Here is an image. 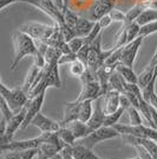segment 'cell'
Returning a JSON list of instances; mask_svg holds the SVG:
<instances>
[{
    "label": "cell",
    "mask_w": 157,
    "mask_h": 159,
    "mask_svg": "<svg viewBox=\"0 0 157 159\" xmlns=\"http://www.w3.org/2000/svg\"><path fill=\"white\" fill-rule=\"evenodd\" d=\"M86 69H87V66L84 62L79 61L78 58L70 64V73H71V75L74 76V77H78V79H80L83 76V74L86 71Z\"/></svg>",
    "instance_id": "cell-28"
},
{
    "label": "cell",
    "mask_w": 157,
    "mask_h": 159,
    "mask_svg": "<svg viewBox=\"0 0 157 159\" xmlns=\"http://www.w3.org/2000/svg\"><path fill=\"white\" fill-rule=\"evenodd\" d=\"M109 16L111 17L112 21H119V23H123V24H124L125 13H123L122 11H119V10H117V8H115V7H113L111 11H110Z\"/></svg>",
    "instance_id": "cell-38"
},
{
    "label": "cell",
    "mask_w": 157,
    "mask_h": 159,
    "mask_svg": "<svg viewBox=\"0 0 157 159\" xmlns=\"http://www.w3.org/2000/svg\"><path fill=\"white\" fill-rule=\"evenodd\" d=\"M0 94L1 98L7 102V105L11 107L14 113L19 112L21 108L27 105L30 101L28 95L25 93L23 87L20 88H8L4 84V82H0Z\"/></svg>",
    "instance_id": "cell-2"
},
{
    "label": "cell",
    "mask_w": 157,
    "mask_h": 159,
    "mask_svg": "<svg viewBox=\"0 0 157 159\" xmlns=\"http://www.w3.org/2000/svg\"><path fill=\"white\" fill-rule=\"evenodd\" d=\"M157 20V10L156 8H145L142 13L139 14L136 23L141 26H144L146 24H150L152 21Z\"/></svg>",
    "instance_id": "cell-25"
},
{
    "label": "cell",
    "mask_w": 157,
    "mask_h": 159,
    "mask_svg": "<svg viewBox=\"0 0 157 159\" xmlns=\"http://www.w3.org/2000/svg\"><path fill=\"white\" fill-rule=\"evenodd\" d=\"M95 24H96V21H92L89 18H80L79 17L78 21H77L76 26L73 29L74 36L76 37H82V38L86 37L90 33V31L93 29Z\"/></svg>",
    "instance_id": "cell-19"
},
{
    "label": "cell",
    "mask_w": 157,
    "mask_h": 159,
    "mask_svg": "<svg viewBox=\"0 0 157 159\" xmlns=\"http://www.w3.org/2000/svg\"><path fill=\"white\" fill-rule=\"evenodd\" d=\"M131 106H132V105H131L129 98H128L125 94H121V107H122V108H124L125 111H126V109Z\"/></svg>",
    "instance_id": "cell-43"
},
{
    "label": "cell",
    "mask_w": 157,
    "mask_h": 159,
    "mask_svg": "<svg viewBox=\"0 0 157 159\" xmlns=\"http://www.w3.org/2000/svg\"><path fill=\"white\" fill-rule=\"evenodd\" d=\"M20 2L30 4L32 6L39 8L40 11H43L45 14H47L50 18H52L54 20V23L58 24L59 26L65 24L62 10L54 4L53 0H21Z\"/></svg>",
    "instance_id": "cell-6"
},
{
    "label": "cell",
    "mask_w": 157,
    "mask_h": 159,
    "mask_svg": "<svg viewBox=\"0 0 157 159\" xmlns=\"http://www.w3.org/2000/svg\"><path fill=\"white\" fill-rule=\"evenodd\" d=\"M121 135H130L136 138H148L157 141V129L154 127L145 126L143 124L141 125H130V124H116L115 126Z\"/></svg>",
    "instance_id": "cell-4"
},
{
    "label": "cell",
    "mask_w": 157,
    "mask_h": 159,
    "mask_svg": "<svg viewBox=\"0 0 157 159\" xmlns=\"http://www.w3.org/2000/svg\"><path fill=\"white\" fill-rule=\"evenodd\" d=\"M15 2H20V0H0V10H5V7Z\"/></svg>",
    "instance_id": "cell-44"
},
{
    "label": "cell",
    "mask_w": 157,
    "mask_h": 159,
    "mask_svg": "<svg viewBox=\"0 0 157 159\" xmlns=\"http://www.w3.org/2000/svg\"><path fill=\"white\" fill-rule=\"evenodd\" d=\"M111 23H112V19H111V17H110L109 14H105L104 17H102V18L98 20V24L100 25V27H102V29L108 27L110 24H111Z\"/></svg>",
    "instance_id": "cell-42"
},
{
    "label": "cell",
    "mask_w": 157,
    "mask_h": 159,
    "mask_svg": "<svg viewBox=\"0 0 157 159\" xmlns=\"http://www.w3.org/2000/svg\"><path fill=\"white\" fill-rule=\"evenodd\" d=\"M0 112H1V116H2V118H5V119L7 120V122L12 119V118H13V115L15 114V113L11 109V107L7 105L6 101L2 99V98H1V100H0Z\"/></svg>",
    "instance_id": "cell-33"
},
{
    "label": "cell",
    "mask_w": 157,
    "mask_h": 159,
    "mask_svg": "<svg viewBox=\"0 0 157 159\" xmlns=\"http://www.w3.org/2000/svg\"><path fill=\"white\" fill-rule=\"evenodd\" d=\"M27 106L21 108L19 112H17L13 115V118L7 122L6 132L4 135H1V144H7L10 141H12L15 132L23 127V124L25 121V116H26Z\"/></svg>",
    "instance_id": "cell-7"
},
{
    "label": "cell",
    "mask_w": 157,
    "mask_h": 159,
    "mask_svg": "<svg viewBox=\"0 0 157 159\" xmlns=\"http://www.w3.org/2000/svg\"><path fill=\"white\" fill-rule=\"evenodd\" d=\"M39 153V148H31V150H26V151H21V159H34L38 157Z\"/></svg>",
    "instance_id": "cell-40"
},
{
    "label": "cell",
    "mask_w": 157,
    "mask_h": 159,
    "mask_svg": "<svg viewBox=\"0 0 157 159\" xmlns=\"http://www.w3.org/2000/svg\"><path fill=\"white\" fill-rule=\"evenodd\" d=\"M1 159H21V152H19V151H6V152H2Z\"/></svg>",
    "instance_id": "cell-41"
},
{
    "label": "cell",
    "mask_w": 157,
    "mask_h": 159,
    "mask_svg": "<svg viewBox=\"0 0 157 159\" xmlns=\"http://www.w3.org/2000/svg\"><path fill=\"white\" fill-rule=\"evenodd\" d=\"M119 135L121 134H119V132H118L115 127L102 126L99 127V128H97V129H95V131H92L89 135H86L85 138L77 140V144H80V145H84L86 147L93 148L95 145H97L98 143L117 138Z\"/></svg>",
    "instance_id": "cell-3"
},
{
    "label": "cell",
    "mask_w": 157,
    "mask_h": 159,
    "mask_svg": "<svg viewBox=\"0 0 157 159\" xmlns=\"http://www.w3.org/2000/svg\"><path fill=\"white\" fill-rule=\"evenodd\" d=\"M115 0H95L89 11V19L92 21H98L105 14H109L113 8Z\"/></svg>",
    "instance_id": "cell-10"
},
{
    "label": "cell",
    "mask_w": 157,
    "mask_h": 159,
    "mask_svg": "<svg viewBox=\"0 0 157 159\" xmlns=\"http://www.w3.org/2000/svg\"><path fill=\"white\" fill-rule=\"evenodd\" d=\"M44 86L47 89L49 87H62V81L59 76V63L53 62L45 66V79H44Z\"/></svg>",
    "instance_id": "cell-14"
},
{
    "label": "cell",
    "mask_w": 157,
    "mask_h": 159,
    "mask_svg": "<svg viewBox=\"0 0 157 159\" xmlns=\"http://www.w3.org/2000/svg\"><path fill=\"white\" fill-rule=\"evenodd\" d=\"M72 154L74 159H102L93 152V148L86 147L80 144L72 146Z\"/></svg>",
    "instance_id": "cell-21"
},
{
    "label": "cell",
    "mask_w": 157,
    "mask_h": 159,
    "mask_svg": "<svg viewBox=\"0 0 157 159\" xmlns=\"http://www.w3.org/2000/svg\"><path fill=\"white\" fill-rule=\"evenodd\" d=\"M93 101L86 100L83 102H79V111H78V120L83 122H87L93 113Z\"/></svg>",
    "instance_id": "cell-23"
},
{
    "label": "cell",
    "mask_w": 157,
    "mask_h": 159,
    "mask_svg": "<svg viewBox=\"0 0 157 159\" xmlns=\"http://www.w3.org/2000/svg\"><path fill=\"white\" fill-rule=\"evenodd\" d=\"M63 16H64V21H65V24L73 31V29L76 26L79 17L74 13V12H72L71 10H69L67 6H65V8L63 10Z\"/></svg>",
    "instance_id": "cell-29"
},
{
    "label": "cell",
    "mask_w": 157,
    "mask_h": 159,
    "mask_svg": "<svg viewBox=\"0 0 157 159\" xmlns=\"http://www.w3.org/2000/svg\"><path fill=\"white\" fill-rule=\"evenodd\" d=\"M157 32V20L152 21L150 24H146L144 26H141V31H139V37H148L152 33Z\"/></svg>",
    "instance_id": "cell-34"
},
{
    "label": "cell",
    "mask_w": 157,
    "mask_h": 159,
    "mask_svg": "<svg viewBox=\"0 0 157 159\" xmlns=\"http://www.w3.org/2000/svg\"><path fill=\"white\" fill-rule=\"evenodd\" d=\"M89 52H90V45L84 44V47L82 48L77 52V58L82 62H84L86 66H87V57H89Z\"/></svg>",
    "instance_id": "cell-39"
},
{
    "label": "cell",
    "mask_w": 157,
    "mask_h": 159,
    "mask_svg": "<svg viewBox=\"0 0 157 159\" xmlns=\"http://www.w3.org/2000/svg\"><path fill=\"white\" fill-rule=\"evenodd\" d=\"M106 118L104 109H103V96L95 100V107H93V113L90 120L86 122L92 131L97 129L99 127L104 126V121Z\"/></svg>",
    "instance_id": "cell-13"
},
{
    "label": "cell",
    "mask_w": 157,
    "mask_h": 159,
    "mask_svg": "<svg viewBox=\"0 0 157 159\" xmlns=\"http://www.w3.org/2000/svg\"><path fill=\"white\" fill-rule=\"evenodd\" d=\"M76 60H77V53H73V52L63 53V55L60 56V58H59L58 63H59V66H63V64H71L72 62H74Z\"/></svg>",
    "instance_id": "cell-37"
},
{
    "label": "cell",
    "mask_w": 157,
    "mask_h": 159,
    "mask_svg": "<svg viewBox=\"0 0 157 159\" xmlns=\"http://www.w3.org/2000/svg\"><path fill=\"white\" fill-rule=\"evenodd\" d=\"M65 127L71 129L77 140H80V139H83V138H85L86 135H89V134L92 132V129L90 128V126H89L86 122H83V121H80V120L71 121V122H69L67 125H65Z\"/></svg>",
    "instance_id": "cell-16"
},
{
    "label": "cell",
    "mask_w": 157,
    "mask_h": 159,
    "mask_svg": "<svg viewBox=\"0 0 157 159\" xmlns=\"http://www.w3.org/2000/svg\"><path fill=\"white\" fill-rule=\"evenodd\" d=\"M102 96H103V94H102L100 83L98 81H93V82H89V83H83L79 96L74 101L76 102H83L86 100L95 101V100L102 98Z\"/></svg>",
    "instance_id": "cell-11"
},
{
    "label": "cell",
    "mask_w": 157,
    "mask_h": 159,
    "mask_svg": "<svg viewBox=\"0 0 157 159\" xmlns=\"http://www.w3.org/2000/svg\"><path fill=\"white\" fill-rule=\"evenodd\" d=\"M144 40V37H137L136 39H134L132 42L128 43L126 45L122 48V56H121V63H123L125 66H134L136 56L138 53V50L142 45Z\"/></svg>",
    "instance_id": "cell-8"
},
{
    "label": "cell",
    "mask_w": 157,
    "mask_h": 159,
    "mask_svg": "<svg viewBox=\"0 0 157 159\" xmlns=\"http://www.w3.org/2000/svg\"><path fill=\"white\" fill-rule=\"evenodd\" d=\"M102 30H103V29L100 27V25L98 24V21H96V24H95L93 29L90 31V33H89L86 37H84V42H85V44L90 45L92 42H93V40L96 39L99 34H100V31H102Z\"/></svg>",
    "instance_id": "cell-35"
},
{
    "label": "cell",
    "mask_w": 157,
    "mask_h": 159,
    "mask_svg": "<svg viewBox=\"0 0 157 159\" xmlns=\"http://www.w3.org/2000/svg\"><path fill=\"white\" fill-rule=\"evenodd\" d=\"M67 44H69V47H70L71 52L77 53L82 48L84 47L85 42H84V38H82V37H74V38H72L70 42H67Z\"/></svg>",
    "instance_id": "cell-36"
},
{
    "label": "cell",
    "mask_w": 157,
    "mask_h": 159,
    "mask_svg": "<svg viewBox=\"0 0 157 159\" xmlns=\"http://www.w3.org/2000/svg\"><path fill=\"white\" fill-rule=\"evenodd\" d=\"M154 77L157 79V63H156V66H155V74H154Z\"/></svg>",
    "instance_id": "cell-46"
},
{
    "label": "cell",
    "mask_w": 157,
    "mask_h": 159,
    "mask_svg": "<svg viewBox=\"0 0 157 159\" xmlns=\"http://www.w3.org/2000/svg\"><path fill=\"white\" fill-rule=\"evenodd\" d=\"M125 112H128V115H129V124L130 125H134V126H136V125H141L142 124V116H141V112L138 111L136 107L131 106L129 107Z\"/></svg>",
    "instance_id": "cell-31"
},
{
    "label": "cell",
    "mask_w": 157,
    "mask_h": 159,
    "mask_svg": "<svg viewBox=\"0 0 157 159\" xmlns=\"http://www.w3.org/2000/svg\"><path fill=\"white\" fill-rule=\"evenodd\" d=\"M126 26V36H128V42L130 43L134 39L139 37V31H141V25L136 21L130 23V24H124Z\"/></svg>",
    "instance_id": "cell-30"
},
{
    "label": "cell",
    "mask_w": 157,
    "mask_h": 159,
    "mask_svg": "<svg viewBox=\"0 0 157 159\" xmlns=\"http://www.w3.org/2000/svg\"><path fill=\"white\" fill-rule=\"evenodd\" d=\"M31 125H33L34 127H37L38 129H40L41 133H51V132H58L59 129L62 128L60 122H57L54 120L50 119L45 116L44 114L38 113L36 115V118L32 120Z\"/></svg>",
    "instance_id": "cell-12"
},
{
    "label": "cell",
    "mask_w": 157,
    "mask_h": 159,
    "mask_svg": "<svg viewBox=\"0 0 157 159\" xmlns=\"http://www.w3.org/2000/svg\"><path fill=\"white\" fill-rule=\"evenodd\" d=\"M45 93L46 90L41 92L39 95L34 96L33 99H30V101L27 102V112H26V116H25V121L23 124V129H25L28 125H31L32 120L36 118V115L40 113V109L43 107V103H44V100H45Z\"/></svg>",
    "instance_id": "cell-9"
},
{
    "label": "cell",
    "mask_w": 157,
    "mask_h": 159,
    "mask_svg": "<svg viewBox=\"0 0 157 159\" xmlns=\"http://www.w3.org/2000/svg\"><path fill=\"white\" fill-rule=\"evenodd\" d=\"M57 133H58L59 139L62 140L65 145L74 146L77 144V139H76L74 134L72 133V131L70 128H67V127H65V126H62V128H60Z\"/></svg>",
    "instance_id": "cell-27"
},
{
    "label": "cell",
    "mask_w": 157,
    "mask_h": 159,
    "mask_svg": "<svg viewBox=\"0 0 157 159\" xmlns=\"http://www.w3.org/2000/svg\"><path fill=\"white\" fill-rule=\"evenodd\" d=\"M78 111H79V102H67L64 106V116L60 121L62 126H65L69 122L78 120Z\"/></svg>",
    "instance_id": "cell-17"
},
{
    "label": "cell",
    "mask_w": 157,
    "mask_h": 159,
    "mask_svg": "<svg viewBox=\"0 0 157 159\" xmlns=\"http://www.w3.org/2000/svg\"><path fill=\"white\" fill-rule=\"evenodd\" d=\"M146 7L143 5V2H139V4H136L131 7L130 10H128V12L125 13V21L124 24H130V23H134L136 21L137 18L139 17V14L143 12Z\"/></svg>",
    "instance_id": "cell-26"
},
{
    "label": "cell",
    "mask_w": 157,
    "mask_h": 159,
    "mask_svg": "<svg viewBox=\"0 0 157 159\" xmlns=\"http://www.w3.org/2000/svg\"><path fill=\"white\" fill-rule=\"evenodd\" d=\"M121 108V93L117 90H109L103 96V109L105 114H112Z\"/></svg>",
    "instance_id": "cell-15"
},
{
    "label": "cell",
    "mask_w": 157,
    "mask_h": 159,
    "mask_svg": "<svg viewBox=\"0 0 157 159\" xmlns=\"http://www.w3.org/2000/svg\"><path fill=\"white\" fill-rule=\"evenodd\" d=\"M41 69H43V68H39V66H36V64H33V66L28 69L26 77H25V81H24V84H23V89L25 90V93H26L27 95H28V92H30V89L32 88L33 83L36 82V80L38 77V75H39Z\"/></svg>",
    "instance_id": "cell-24"
},
{
    "label": "cell",
    "mask_w": 157,
    "mask_h": 159,
    "mask_svg": "<svg viewBox=\"0 0 157 159\" xmlns=\"http://www.w3.org/2000/svg\"><path fill=\"white\" fill-rule=\"evenodd\" d=\"M130 159H141L139 157H136V158H130Z\"/></svg>",
    "instance_id": "cell-48"
},
{
    "label": "cell",
    "mask_w": 157,
    "mask_h": 159,
    "mask_svg": "<svg viewBox=\"0 0 157 159\" xmlns=\"http://www.w3.org/2000/svg\"><path fill=\"white\" fill-rule=\"evenodd\" d=\"M151 113H152V118H154V124H155V128L157 129V111L155 108L151 107Z\"/></svg>",
    "instance_id": "cell-45"
},
{
    "label": "cell",
    "mask_w": 157,
    "mask_h": 159,
    "mask_svg": "<svg viewBox=\"0 0 157 159\" xmlns=\"http://www.w3.org/2000/svg\"><path fill=\"white\" fill-rule=\"evenodd\" d=\"M157 79H152L150 83L148 86H145L144 88H142V98L143 100L152 108H155L157 111V94L155 90V83H156Z\"/></svg>",
    "instance_id": "cell-18"
},
{
    "label": "cell",
    "mask_w": 157,
    "mask_h": 159,
    "mask_svg": "<svg viewBox=\"0 0 157 159\" xmlns=\"http://www.w3.org/2000/svg\"><path fill=\"white\" fill-rule=\"evenodd\" d=\"M64 2H65V5L67 6V0H64Z\"/></svg>",
    "instance_id": "cell-47"
},
{
    "label": "cell",
    "mask_w": 157,
    "mask_h": 159,
    "mask_svg": "<svg viewBox=\"0 0 157 159\" xmlns=\"http://www.w3.org/2000/svg\"><path fill=\"white\" fill-rule=\"evenodd\" d=\"M56 29H57V24L51 26V25L41 24V23H26V24H23L19 30L30 34L34 40L47 43L49 39L51 38V36L54 33Z\"/></svg>",
    "instance_id": "cell-5"
},
{
    "label": "cell",
    "mask_w": 157,
    "mask_h": 159,
    "mask_svg": "<svg viewBox=\"0 0 157 159\" xmlns=\"http://www.w3.org/2000/svg\"><path fill=\"white\" fill-rule=\"evenodd\" d=\"M20 1H21V0H20Z\"/></svg>",
    "instance_id": "cell-49"
},
{
    "label": "cell",
    "mask_w": 157,
    "mask_h": 159,
    "mask_svg": "<svg viewBox=\"0 0 157 159\" xmlns=\"http://www.w3.org/2000/svg\"><path fill=\"white\" fill-rule=\"evenodd\" d=\"M12 40L14 45V58L11 63V70H15L21 60H24L27 56L34 57L38 53V48L36 40L30 34L20 30L12 34Z\"/></svg>",
    "instance_id": "cell-1"
},
{
    "label": "cell",
    "mask_w": 157,
    "mask_h": 159,
    "mask_svg": "<svg viewBox=\"0 0 157 159\" xmlns=\"http://www.w3.org/2000/svg\"><path fill=\"white\" fill-rule=\"evenodd\" d=\"M116 71L118 74L122 75V77L128 82V83H134V84H137L138 83V75L135 74V71L132 70L131 66H128L123 64V63H118L116 66Z\"/></svg>",
    "instance_id": "cell-22"
},
{
    "label": "cell",
    "mask_w": 157,
    "mask_h": 159,
    "mask_svg": "<svg viewBox=\"0 0 157 159\" xmlns=\"http://www.w3.org/2000/svg\"><path fill=\"white\" fill-rule=\"evenodd\" d=\"M125 112L124 108H119L117 112L112 113V114H106V118L104 121V126H115L116 124H118V121L121 119L122 114Z\"/></svg>",
    "instance_id": "cell-32"
},
{
    "label": "cell",
    "mask_w": 157,
    "mask_h": 159,
    "mask_svg": "<svg viewBox=\"0 0 157 159\" xmlns=\"http://www.w3.org/2000/svg\"><path fill=\"white\" fill-rule=\"evenodd\" d=\"M156 61H154L151 58V61L149 62V64L145 66L142 73L138 75V86L142 89L145 86H148L150 83L152 79H154V74H155V66H156Z\"/></svg>",
    "instance_id": "cell-20"
}]
</instances>
